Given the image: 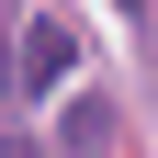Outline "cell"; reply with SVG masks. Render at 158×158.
I'll return each mask as SVG.
<instances>
[{
	"mask_svg": "<svg viewBox=\"0 0 158 158\" xmlns=\"http://www.w3.org/2000/svg\"><path fill=\"white\" fill-rule=\"evenodd\" d=\"M68 23H23V34H11V90H23V102H34V90H56V79H68Z\"/></svg>",
	"mask_w": 158,
	"mask_h": 158,
	"instance_id": "6da1fadb",
	"label": "cell"
},
{
	"mask_svg": "<svg viewBox=\"0 0 158 158\" xmlns=\"http://www.w3.org/2000/svg\"><path fill=\"white\" fill-rule=\"evenodd\" d=\"M56 158H113V102H102V90H79V102H68V124H56Z\"/></svg>",
	"mask_w": 158,
	"mask_h": 158,
	"instance_id": "7a4b0ae2",
	"label": "cell"
},
{
	"mask_svg": "<svg viewBox=\"0 0 158 158\" xmlns=\"http://www.w3.org/2000/svg\"><path fill=\"white\" fill-rule=\"evenodd\" d=\"M0 158H45V147H34V135H0Z\"/></svg>",
	"mask_w": 158,
	"mask_h": 158,
	"instance_id": "3957f363",
	"label": "cell"
}]
</instances>
